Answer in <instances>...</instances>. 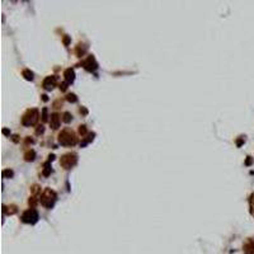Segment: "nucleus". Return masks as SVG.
I'll return each instance as SVG.
<instances>
[{
  "mask_svg": "<svg viewBox=\"0 0 254 254\" xmlns=\"http://www.w3.org/2000/svg\"><path fill=\"white\" fill-rule=\"evenodd\" d=\"M51 172H52V169H51V166H50V161L47 163H45V165H43V172H42V174L45 177H48L51 174Z\"/></svg>",
  "mask_w": 254,
  "mask_h": 254,
  "instance_id": "14",
  "label": "nucleus"
},
{
  "mask_svg": "<svg viewBox=\"0 0 254 254\" xmlns=\"http://www.w3.org/2000/svg\"><path fill=\"white\" fill-rule=\"evenodd\" d=\"M86 50H88V46H85L83 43H79L78 46H76V55H78L79 57H81V56L86 52Z\"/></svg>",
  "mask_w": 254,
  "mask_h": 254,
  "instance_id": "11",
  "label": "nucleus"
},
{
  "mask_svg": "<svg viewBox=\"0 0 254 254\" xmlns=\"http://www.w3.org/2000/svg\"><path fill=\"white\" fill-rule=\"evenodd\" d=\"M28 202H29V205H30V206H32V207H30V208H34V206H36V203H37V198H36L34 196H32V197H30V198H29V201H28Z\"/></svg>",
  "mask_w": 254,
  "mask_h": 254,
  "instance_id": "23",
  "label": "nucleus"
},
{
  "mask_svg": "<svg viewBox=\"0 0 254 254\" xmlns=\"http://www.w3.org/2000/svg\"><path fill=\"white\" fill-rule=\"evenodd\" d=\"M66 99H68L69 102H71V103H75V102H78V98H76V95L73 94V93L66 95Z\"/></svg>",
  "mask_w": 254,
  "mask_h": 254,
  "instance_id": "20",
  "label": "nucleus"
},
{
  "mask_svg": "<svg viewBox=\"0 0 254 254\" xmlns=\"http://www.w3.org/2000/svg\"><path fill=\"white\" fill-rule=\"evenodd\" d=\"M64 76H65V81H66V83H68V84H71V83L74 81V79H75L74 69H71V68L66 69L65 73H64Z\"/></svg>",
  "mask_w": 254,
  "mask_h": 254,
  "instance_id": "10",
  "label": "nucleus"
},
{
  "mask_svg": "<svg viewBox=\"0 0 254 254\" xmlns=\"http://www.w3.org/2000/svg\"><path fill=\"white\" fill-rule=\"evenodd\" d=\"M244 142H245V136H240V137H239V139L236 140V146L240 147V146L244 144Z\"/></svg>",
  "mask_w": 254,
  "mask_h": 254,
  "instance_id": "21",
  "label": "nucleus"
},
{
  "mask_svg": "<svg viewBox=\"0 0 254 254\" xmlns=\"http://www.w3.org/2000/svg\"><path fill=\"white\" fill-rule=\"evenodd\" d=\"M13 141H14V142H18V136H17V135L13 136Z\"/></svg>",
  "mask_w": 254,
  "mask_h": 254,
  "instance_id": "31",
  "label": "nucleus"
},
{
  "mask_svg": "<svg viewBox=\"0 0 254 254\" xmlns=\"http://www.w3.org/2000/svg\"><path fill=\"white\" fill-rule=\"evenodd\" d=\"M13 175H14L13 170H10V169H5V170H3V177H4V178H12Z\"/></svg>",
  "mask_w": 254,
  "mask_h": 254,
  "instance_id": "19",
  "label": "nucleus"
},
{
  "mask_svg": "<svg viewBox=\"0 0 254 254\" xmlns=\"http://www.w3.org/2000/svg\"><path fill=\"white\" fill-rule=\"evenodd\" d=\"M69 41H70V38H69V37H65V39H64L65 45H69Z\"/></svg>",
  "mask_w": 254,
  "mask_h": 254,
  "instance_id": "30",
  "label": "nucleus"
},
{
  "mask_svg": "<svg viewBox=\"0 0 254 254\" xmlns=\"http://www.w3.org/2000/svg\"><path fill=\"white\" fill-rule=\"evenodd\" d=\"M43 132H45V127L41 125V126L37 127V130H36V135H42Z\"/></svg>",
  "mask_w": 254,
  "mask_h": 254,
  "instance_id": "24",
  "label": "nucleus"
},
{
  "mask_svg": "<svg viewBox=\"0 0 254 254\" xmlns=\"http://www.w3.org/2000/svg\"><path fill=\"white\" fill-rule=\"evenodd\" d=\"M42 99H43L45 102H47V100H48V98H47V95H46V94H43V95H42Z\"/></svg>",
  "mask_w": 254,
  "mask_h": 254,
  "instance_id": "32",
  "label": "nucleus"
},
{
  "mask_svg": "<svg viewBox=\"0 0 254 254\" xmlns=\"http://www.w3.org/2000/svg\"><path fill=\"white\" fill-rule=\"evenodd\" d=\"M18 210H17V207L15 206H3V212L4 213H9V215H13V213H15Z\"/></svg>",
  "mask_w": 254,
  "mask_h": 254,
  "instance_id": "13",
  "label": "nucleus"
},
{
  "mask_svg": "<svg viewBox=\"0 0 254 254\" xmlns=\"http://www.w3.org/2000/svg\"><path fill=\"white\" fill-rule=\"evenodd\" d=\"M79 134H80L81 136L86 135V126H85V125H81V126H79Z\"/></svg>",
  "mask_w": 254,
  "mask_h": 254,
  "instance_id": "22",
  "label": "nucleus"
},
{
  "mask_svg": "<svg viewBox=\"0 0 254 254\" xmlns=\"http://www.w3.org/2000/svg\"><path fill=\"white\" fill-rule=\"evenodd\" d=\"M249 208H250L252 216H254V193L250 195V197H249Z\"/></svg>",
  "mask_w": 254,
  "mask_h": 254,
  "instance_id": "17",
  "label": "nucleus"
},
{
  "mask_svg": "<svg viewBox=\"0 0 254 254\" xmlns=\"http://www.w3.org/2000/svg\"><path fill=\"white\" fill-rule=\"evenodd\" d=\"M38 121V109L32 108V109H28L22 117V123L27 127H30L37 123Z\"/></svg>",
  "mask_w": 254,
  "mask_h": 254,
  "instance_id": "4",
  "label": "nucleus"
},
{
  "mask_svg": "<svg viewBox=\"0 0 254 254\" xmlns=\"http://www.w3.org/2000/svg\"><path fill=\"white\" fill-rule=\"evenodd\" d=\"M56 83H57V78L53 76V75H51V76L45 78L43 83H42V86H43L46 90H52L55 86H56Z\"/></svg>",
  "mask_w": 254,
  "mask_h": 254,
  "instance_id": "6",
  "label": "nucleus"
},
{
  "mask_svg": "<svg viewBox=\"0 0 254 254\" xmlns=\"http://www.w3.org/2000/svg\"><path fill=\"white\" fill-rule=\"evenodd\" d=\"M24 157H25V160H27V161H33L34 157H36V151L32 150V149L28 150V151L24 154Z\"/></svg>",
  "mask_w": 254,
  "mask_h": 254,
  "instance_id": "12",
  "label": "nucleus"
},
{
  "mask_svg": "<svg viewBox=\"0 0 254 254\" xmlns=\"http://www.w3.org/2000/svg\"><path fill=\"white\" fill-rule=\"evenodd\" d=\"M78 163V155L75 152H68V154H64L60 159V164L64 169L69 170L71 168H74Z\"/></svg>",
  "mask_w": 254,
  "mask_h": 254,
  "instance_id": "3",
  "label": "nucleus"
},
{
  "mask_svg": "<svg viewBox=\"0 0 254 254\" xmlns=\"http://www.w3.org/2000/svg\"><path fill=\"white\" fill-rule=\"evenodd\" d=\"M97 62H95V60H94V57H93V55L91 56H89L88 59H86V61L84 62V68L88 70V71H93V70H95L97 69Z\"/></svg>",
  "mask_w": 254,
  "mask_h": 254,
  "instance_id": "8",
  "label": "nucleus"
},
{
  "mask_svg": "<svg viewBox=\"0 0 254 254\" xmlns=\"http://www.w3.org/2000/svg\"><path fill=\"white\" fill-rule=\"evenodd\" d=\"M3 134L4 135H10V131L8 128H3Z\"/></svg>",
  "mask_w": 254,
  "mask_h": 254,
  "instance_id": "29",
  "label": "nucleus"
},
{
  "mask_svg": "<svg viewBox=\"0 0 254 254\" xmlns=\"http://www.w3.org/2000/svg\"><path fill=\"white\" fill-rule=\"evenodd\" d=\"M62 120H64L65 123H69V122L73 121V116H71L70 112H65V113H64V118H62Z\"/></svg>",
  "mask_w": 254,
  "mask_h": 254,
  "instance_id": "18",
  "label": "nucleus"
},
{
  "mask_svg": "<svg viewBox=\"0 0 254 254\" xmlns=\"http://www.w3.org/2000/svg\"><path fill=\"white\" fill-rule=\"evenodd\" d=\"M57 200V195H56V192L53 189H51V188H46V189L42 192V195H41V203L46 207L51 210L53 206H55V202Z\"/></svg>",
  "mask_w": 254,
  "mask_h": 254,
  "instance_id": "1",
  "label": "nucleus"
},
{
  "mask_svg": "<svg viewBox=\"0 0 254 254\" xmlns=\"http://www.w3.org/2000/svg\"><path fill=\"white\" fill-rule=\"evenodd\" d=\"M244 254H254V238H248L243 244Z\"/></svg>",
  "mask_w": 254,
  "mask_h": 254,
  "instance_id": "7",
  "label": "nucleus"
},
{
  "mask_svg": "<svg viewBox=\"0 0 254 254\" xmlns=\"http://www.w3.org/2000/svg\"><path fill=\"white\" fill-rule=\"evenodd\" d=\"M59 142L64 146H74L78 142V139L71 130L65 128L59 134Z\"/></svg>",
  "mask_w": 254,
  "mask_h": 254,
  "instance_id": "2",
  "label": "nucleus"
},
{
  "mask_svg": "<svg viewBox=\"0 0 254 254\" xmlns=\"http://www.w3.org/2000/svg\"><path fill=\"white\" fill-rule=\"evenodd\" d=\"M23 76H24V79L25 80H30L32 81L33 80V73L30 70H28V69H25V70H23Z\"/></svg>",
  "mask_w": 254,
  "mask_h": 254,
  "instance_id": "15",
  "label": "nucleus"
},
{
  "mask_svg": "<svg viewBox=\"0 0 254 254\" xmlns=\"http://www.w3.org/2000/svg\"><path fill=\"white\" fill-rule=\"evenodd\" d=\"M68 85H69V84L66 83V81H64L62 84H60V89H61V90H66V88H68Z\"/></svg>",
  "mask_w": 254,
  "mask_h": 254,
  "instance_id": "27",
  "label": "nucleus"
},
{
  "mask_svg": "<svg viewBox=\"0 0 254 254\" xmlns=\"http://www.w3.org/2000/svg\"><path fill=\"white\" fill-rule=\"evenodd\" d=\"M253 164V157L252 156H247V160H245V165L247 166H250Z\"/></svg>",
  "mask_w": 254,
  "mask_h": 254,
  "instance_id": "26",
  "label": "nucleus"
},
{
  "mask_svg": "<svg viewBox=\"0 0 254 254\" xmlns=\"http://www.w3.org/2000/svg\"><path fill=\"white\" fill-rule=\"evenodd\" d=\"M94 136H95V134H94V132H91V134H90V135L88 136V139H84L83 141H81V142H80V145H81V147H84L85 145H88V144H89V142H90V141H93V139H94Z\"/></svg>",
  "mask_w": 254,
  "mask_h": 254,
  "instance_id": "16",
  "label": "nucleus"
},
{
  "mask_svg": "<svg viewBox=\"0 0 254 254\" xmlns=\"http://www.w3.org/2000/svg\"><path fill=\"white\" fill-rule=\"evenodd\" d=\"M80 113H83V114H88V111H86V108H84V107H81V108H80Z\"/></svg>",
  "mask_w": 254,
  "mask_h": 254,
  "instance_id": "28",
  "label": "nucleus"
},
{
  "mask_svg": "<svg viewBox=\"0 0 254 254\" xmlns=\"http://www.w3.org/2000/svg\"><path fill=\"white\" fill-rule=\"evenodd\" d=\"M47 117H48V116H47V108L45 107V108L42 109V121L46 122V121H47Z\"/></svg>",
  "mask_w": 254,
  "mask_h": 254,
  "instance_id": "25",
  "label": "nucleus"
},
{
  "mask_svg": "<svg viewBox=\"0 0 254 254\" xmlns=\"http://www.w3.org/2000/svg\"><path fill=\"white\" fill-rule=\"evenodd\" d=\"M50 126L52 130H57L60 127V116L57 113H52L50 116Z\"/></svg>",
  "mask_w": 254,
  "mask_h": 254,
  "instance_id": "9",
  "label": "nucleus"
},
{
  "mask_svg": "<svg viewBox=\"0 0 254 254\" xmlns=\"http://www.w3.org/2000/svg\"><path fill=\"white\" fill-rule=\"evenodd\" d=\"M38 212L34 210V208H29V210L24 211L22 215V221L25 224H30V225H34L36 222L38 221Z\"/></svg>",
  "mask_w": 254,
  "mask_h": 254,
  "instance_id": "5",
  "label": "nucleus"
}]
</instances>
